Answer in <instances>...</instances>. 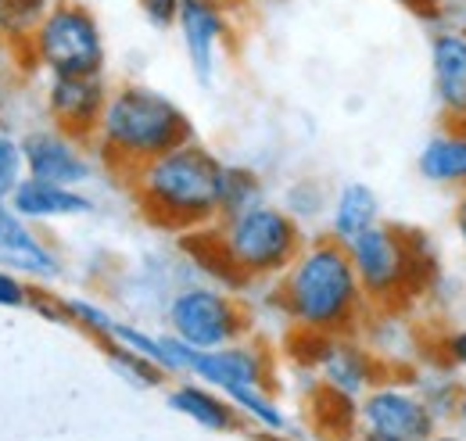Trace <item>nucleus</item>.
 Wrapping results in <instances>:
<instances>
[{
  "label": "nucleus",
  "mask_w": 466,
  "mask_h": 441,
  "mask_svg": "<svg viewBox=\"0 0 466 441\" xmlns=\"http://www.w3.org/2000/svg\"><path fill=\"white\" fill-rule=\"evenodd\" d=\"M452 230L460 237V244L466 248V190H460L456 201H452Z\"/></svg>",
  "instance_id": "c756f323"
},
{
  "label": "nucleus",
  "mask_w": 466,
  "mask_h": 441,
  "mask_svg": "<svg viewBox=\"0 0 466 441\" xmlns=\"http://www.w3.org/2000/svg\"><path fill=\"white\" fill-rule=\"evenodd\" d=\"M25 176L58 183V187H83L94 179V162L83 148V137H72L65 129H33L22 140Z\"/></svg>",
  "instance_id": "f8f14e48"
},
{
  "label": "nucleus",
  "mask_w": 466,
  "mask_h": 441,
  "mask_svg": "<svg viewBox=\"0 0 466 441\" xmlns=\"http://www.w3.org/2000/svg\"><path fill=\"white\" fill-rule=\"evenodd\" d=\"M94 140L101 159L129 176L137 166L194 140V126L183 108L162 90L147 83H122L108 94Z\"/></svg>",
  "instance_id": "7ed1b4c3"
},
{
  "label": "nucleus",
  "mask_w": 466,
  "mask_h": 441,
  "mask_svg": "<svg viewBox=\"0 0 466 441\" xmlns=\"http://www.w3.org/2000/svg\"><path fill=\"white\" fill-rule=\"evenodd\" d=\"M7 205L29 222L76 220V216L94 212V201L79 187H58V183H44V179H33V176H25L15 187Z\"/></svg>",
  "instance_id": "f3484780"
},
{
  "label": "nucleus",
  "mask_w": 466,
  "mask_h": 441,
  "mask_svg": "<svg viewBox=\"0 0 466 441\" xmlns=\"http://www.w3.org/2000/svg\"><path fill=\"white\" fill-rule=\"evenodd\" d=\"M187 377L201 381V385L216 387L230 398L240 387H269L273 385V355L258 344V341H233L223 348H208V352H190V366Z\"/></svg>",
  "instance_id": "9b49d317"
},
{
  "label": "nucleus",
  "mask_w": 466,
  "mask_h": 441,
  "mask_svg": "<svg viewBox=\"0 0 466 441\" xmlns=\"http://www.w3.org/2000/svg\"><path fill=\"white\" fill-rule=\"evenodd\" d=\"M345 248L373 309H402L434 280V255L427 251V241L402 226L377 222Z\"/></svg>",
  "instance_id": "39448f33"
},
{
  "label": "nucleus",
  "mask_w": 466,
  "mask_h": 441,
  "mask_svg": "<svg viewBox=\"0 0 466 441\" xmlns=\"http://www.w3.org/2000/svg\"><path fill=\"white\" fill-rule=\"evenodd\" d=\"M399 4H406L409 11L427 15V18H438V15L445 11V0H399Z\"/></svg>",
  "instance_id": "7c9ffc66"
},
{
  "label": "nucleus",
  "mask_w": 466,
  "mask_h": 441,
  "mask_svg": "<svg viewBox=\"0 0 466 441\" xmlns=\"http://www.w3.org/2000/svg\"><path fill=\"white\" fill-rule=\"evenodd\" d=\"M219 176L223 162L208 148L187 140L133 169L129 187L155 226L208 230L212 222H219Z\"/></svg>",
  "instance_id": "f03ea898"
},
{
  "label": "nucleus",
  "mask_w": 466,
  "mask_h": 441,
  "mask_svg": "<svg viewBox=\"0 0 466 441\" xmlns=\"http://www.w3.org/2000/svg\"><path fill=\"white\" fill-rule=\"evenodd\" d=\"M223 4H230V0H223Z\"/></svg>",
  "instance_id": "f704fd0d"
},
{
  "label": "nucleus",
  "mask_w": 466,
  "mask_h": 441,
  "mask_svg": "<svg viewBox=\"0 0 466 441\" xmlns=\"http://www.w3.org/2000/svg\"><path fill=\"white\" fill-rule=\"evenodd\" d=\"M406 377L412 381V387L420 391V398L427 402V409L434 413V420H438V424H449V420H452V409H456V398H460V387H463V377H460L452 366H445V363L434 355V348L423 352V355L409 366Z\"/></svg>",
  "instance_id": "aec40b11"
},
{
  "label": "nucleus",
  "mask_w": 466,
  "mask_h": 441,
  "mask_svg": "<svg viewBox=\"0 0 466 441\" xmlns=\"http://www.w3.org/2000/svg\"><path fill=\"white\" fill-rule=\"evenodd\" d=\"M312 370L319 374V385L345 395V398H362L370 387L377 385L388 370L377 359V352L359 341L355 333H338V337H312Z\"/></svg>",
  "instance_id": "9d476101"
},
{
  "label": "nucleus",
  "mask_w": 466,
  "mask_h": 441,
  "mask_svg": "<svg viewBox=\"0 0 466 441\" xmlns=\"http://www.w3.org/2000/svg\"><path fill=\"white\" fill-rule=\"evenodd\" d=\"M205 241L212 244L219 270H227L233 280H273L291 266L309 237L284 205L258 201L237 216L212 222Z\"/></svg>",
  "instance_id": "20e7f679"
},
{
  "label": "nucleus",
  "mask_w": 466,
  "mask_h": 441,
  "mask_svg": "<svg viewBox=\"0 0 466 441\" xmlns=\"http://www.w3.org/2000/svg\"><path fill=\"white\" fill-rule=\"evenodd\" d=\"M431 87L445 118H466V26L460 22L431 36Z\"/></svg>",
  "instance_id": "2eb2a0df"
},
{
  "label": "nucleus",
  "mask_w": 466,
  "mask_h": 441,
  "mask_svg": "<svg viewBox=\"0 0 466 441\" xmlns=\"http://www.w3.org/2000/svg\"><path fill=\"white\" fill-rule=\"evenodd\" d=\"M166 402H169L173 413L194 420V424L205 427V431H233V427L240 424V413L233 409L230 398H227L223 391H216V387L194 381V377L176 381V385L166 391Z\"/></svg>",
  "instance_id": "a211bd4d"
},
{
  "label": "nucleus",
  "mask_w": 466,
  "mask_h": 441,
  "mask_svg": "<svg viewBox=\"0 0 466 441\" xmlns=\"http://www.w3.org/2000/svg\"><path fill=\"white\" fill-rule=\"evenodd\" d=\"M29 44L51 76H101L108 61L101 22L83 0H55Z\"/></svg>",
  "instance_id": "423d86ee"
},
{
  "label": "nucleus",
  "mask_w": 466,
  "mask_h": 441,
  "mask_svg": "<svg viewBox=\"0 0 466 441\" xmlns=\"http://www.w3.org/2000/svg\"><path fill=\"white\" fill-rule=\"evenodd\" d=\"M266 201V187H262V176L248 166H223L219 176V220L237 216L251 205Z\"/></svg>",
  "instance_id": "412c9836"
},
{
  "label": "nucleus",
  "mask_w": 466,
  "mask_h": 441,
  "mask_svg": "<svg viewBox=\"0 0 466 441\" xmlns=\"http://www.w3.org/2000/svg\"><path fill=\"white\" fill-rule=\"evenodd\" d=\"M351 441H399V438H388V435H377V431H359Z\"/></svg>",
  "instance_id": "72a5a7b5"
},
{
  "label": "nucleus",
  "mask_w": 466,
  "mask_h": 441,
  "mask_svg": "<svg viewBox=\"0 0 466 441\" xmlns=\"http://www.w3.org/2000/svg\"><path fill=\"white\" fill-rule=\"evenodd\" d=\"M0 305H7V309L29 305V287L7 270H0Z\"/></svg>",
  "instance_id": "c85d7f7f"
},
{
  "label": "nucleus",
  "mask_w": 466,
  "mask_h": 441,
  "mask_svg": "<svg viewBox=\"0 0 466 441\" xmlns=\"http://www.w3.org/2000/svg\"><path fill=\"white\" fill-rule=\"evenodd\" d=\"M166 331L194 352L223 348L251 333V316L240 298L219 283H187L166 305Z\"/></svg>",
  "instance_id": "0eeeda50"
},
{
  "label": "nucleus",
  "mask_w": 466,
  "mask_h": 441,
  "mask_svg": "<svg viewBox=\"0 0 466 441\" xmlns=\"http://www.w3.org/2000/svg\"><path fill=\"white\" fill-rule=\"evenodd\" d=\"M137 4H140L144 18H147L155 29H173L183 0H137Z\"/></svg>",
  "instance_id": "cd10ccee"
},
{
  "label": "nucleus",
  "mask_w": 466,
  "mask_h": 441,
  "mask_svg": "<svg viewBox=\"0 0 466 441\" xmlns=\"http://www.w3.org/2000/svg\"><path fill=\"white\" fill-rule=\"evenodd\" d=\"M108 363L118 370V377L129 381L133 387H162L169 381L166 370H158L151 359H144V355H137L122 344H108Z\"/></svg>",
  "instance_id": "5701e85b"
},
{
  "label": "nucleus",
  "mask_w": 466,
  "mask_h": 441,
  "mask_svg": "<svg viewBox=\"0 0 466 441\" xmlns=\"http://www.w3.org/2000/svg\"><path fill=\"white\" fill-rule=\"evenodd\" d=\"M112 87L101 76H51L47 83V111L55 126L72 137H94L101 111L108 105Z\"/></svg>",
  "instance_id": "ddd939ff"
},
{
  "label": "nucleus",
  "mask_w": 466,
  "mask_h": 441,
  "mask_svg": "<svg viewBox=\"0 0 466 441\" xmlns=\"http://www.w3.org/2000/svg\"><path fill=\"white\" fill-rule=\"evenodd\" d=\"M25 179V155H22V140L11 133H0V205L11 201L15 187Z\"/></svg>",
  "instance_id": "a878e982"
},
{
  "label": "nucleus",
  "mask_w": 466,
  "mask_h": 441,
  "mask_svg": "<svg viewBox=\"0 0 466 441\" xmlns=\"http://www.w3.org/2000/svg\"><path fill=\"white\" fill-rule=\"evenodd\" d=\"M416 169L427 183L452 194L466 190V118H445L420 148Z\"/></svg>",
  "instance_id": "dca6fc26"
},
{
  "label": "nucleus",
  "mask_w": 466,
  "mask_h": 441,
  "mask_svg": "<svg viewBox=\"0 0 466 441\" xmlns=\"http://www.w3.org/2000/svg\"><path fill=\"white\" fill-rule=\"evenodd\" d=\"M420 441H466V435H460L452 424H441V427H434L427 438H420Z\"/></svg>",
  "instance_id": "473e14b6"
},
{
  "label": "nucleus",
  "mask_w": 466,
  "mask_h": 441,
  "mask_svg": "<svg viewBox=\"0 0 466 441\" xmlns=\"http://www.w3.org/2000/svg\"><path fill=\"white\" fill-rule=\"evenodd\" d=\"M173 29L183 40L187 65H190L194 79L201 87H212L219 68H223L227 47H230V4H223V0H183Z\"/></svg>",
  "instance_id": "1a4fd4ad"
},
{
  "label": "nucleus",
  "mask_w": 466,
  "mask_h": 441,
  "mask_svg": "<svg viewBox=\"0 0 466 441\" xmlns=\"http://www.w3.org/2000/svg\"><path fill=\"white\" fill-rule=\"evenodd\" d=\"M380 222V198L370 183H341L330 198V212H327V237L349 244L362 230Z\"/></svg>",
  "instance_id": "6ab92c4d"
},
{
  "label": "nucleus",
  "mask_w": 466,
  "mask_h": 441,
  "mask_svg": "<svg viewBox=\"0 0 466 441\" xmlns=\"http://www.w3.org/2000/svg\"><path fill=\"white\" fill-rule=\"evenodd\" d=\"M460 435H466V381L463 387H460V398H456V409H452V420H449Z\"/></svg>",
  "instance_id": "2f4dec72"
},
{
  "label": "nucleus",
  "mask_w": 466,
  "mask_h": 441,
  "mask_svg": "<svg viewBox=\"0 0 466 441\" xmlns=\"http://www.w3.org/2000/svg\"><path fill=\"white\" fill-rule=\"evenodd\" d=\"M0 270L40 283H51L61 276L58 251L11 205H0Z\"/></svg>",
  "instance_id": "4468645a"
},
{
  "label": "nucleus",
  "mask_w": 466,
  "mask_h": 441,
  "mask_svg": "<svg viewBox=\"0 0 466 441\" xmlns=\"http://www.w3.org/2000/svg\"><path fill=\"white\" fill-rule=\"evenodd\" d=\"M230 402L233 409L240 413V420H248V424H255V427H262L269 435H284L288 431V416H284V409H280V402H277V395L269 387H240V391L230 395Z\"/></svg>",
  "instance_id": "4be33fe9"
},
{
  "label": "nucleus",
  "mask_w": 466,
  "mask_h": 441,
  "mask_svg": "<svg viewBox=\"0 0 466 441\" xmlns=\"http://www.w3.org/2000/svg\"><path fill=\"white\" fill-rule=\"evenodd\" d=\"M434 355H438L445 366H452V370L466 381V320L463 323H456V327H449V331L438 337Z\"/></svg>",
  "instance_id": "bb28decb"
},
{
  "label": "nucleus",
  "mask_w": 466,
  "mask_h": 441,
  "mask_svg": "<svg viewBox=\"0 0 466 441\" xmlns=\"http://www.w3.org/2000/svg\"><path fill=\"white\" fill-rule=\"evenodd\" d=\"M277 280V305L301 337L355 333L373 316L349 248L334 237L305 241V248Z\"/></svg>",
  "instance_id": "f257e3e1"
},
{
  "label": "nucleus",
  "mask_w": 466,
  "mask_h": 441,
  "mask_svg": "<svg viewBox=\"0 0 466 441\" xmlns=\"http://www.w3.org/2000/svg\"><path fill=\"white\" fill-rule=\"evenodd\" d=\"M47 11H51V0H0V33L33 36V29Z\"/></svg>",
  "instance_id": "b1692460"
},
{
  "label": "nucleus",
  "mask_w": 466,
  "mask_h": 441,
  "mask_svg": "<svg viewBox=\"0 0 466 441\" xmlns=\"http://www.w3.org/2000/svg\"><path fill=\"white\" fill-rule=\"evenodd\" d=\"M434 427H441L434 420V413L427 409V402L420 398V391L412 387L406 374L402 377H380L359 398V431H377L399 441H420L427 438Z\"/></svg>",
  "instance_id": "6e6552de"
},
{
  "label": "nucleus",
  "mask_w": 466,
  "mask_h": 441,
  "mask_svg": "<svg viewBox=\"0 0 466 441\" xmlns=\"http://www.w3.org/2000/svg\"><path fill=\"white\" fill-rule=\"evenodd\" d=\"M65 316L72 320V323H79L83 331H90L94 337H101L105 344L112 341V333H116V316L105 309V305H97V302H86V298H68L65 302Z\"/></svg>",
  "instance_id": "393cba45"
}]
</instances>
